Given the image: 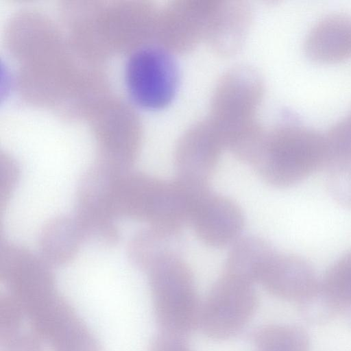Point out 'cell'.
<instances>
[{
	"instance_id": "cell-6",
	"label": "cell",
	"mask_w": 351,
	"mask_h": 351,
	"mask_svg": "<svg viewBox=\"0 0 351 351\" xmlns=\"http://www.w3.org/2000/svg\"><path fill=\"white\" fill-rule=\"evenodd\" d=\"M216 0H174L158 12L155 39L175 54L187 53L204 42Z\"/></svg>"
},
{
	"instance_id": "cell-12",
	"label": "cell",
	"mask_w": 351,
	"mask_h": 351,
	"mask_svg": "<svg viewBox=\"0 0 351 351\" xmlns=\"http://www.w3.org/2000/svg\"><path fill=\"white\" fill-rule=\"evenodd\" d=\"M276 252L264 239L257 236L241 237L232 245L224 274L253 285L259 283Z\"/></svg>"
},
{
	"instance_id": "cell-3",
	"label": "cell",
	"mask_w": 351,
	"mask_h": 351,
	"mask_svg": "<svg viewBox=\"0 0 351 351\" xmlns=\"http://www.w3.org/2000/svg\"><path fill=\"white\" fill-rule=\"evenodd\" d=\"M147 272L162 331L185 337L197 328L201 302L193 273L180 256L165 257Z\"/></svg>"
},
{
	"instance_id": "cell-8",
	"label": "cell",
	"mask_w": 351,
	"mask_h": 351,
	"mask_svg": "<svg viewBox=\"0 0 351 351\" xmlns=\"http://www.w3.org/2000/svg\"><path fill=\"white\" fill-rule=\"evenodd\" d=\"M190 225L203 243L223 247L234 244L241 237L244 217L235 202L211 191L195 206Z\"/></svg>"
},
{
	"instance_id": "cell-5",
	"label": "cell",
	"mask_w": 351,
	"mask_h": 351,
	"mask_svg": "<svg viewBox=\"0 0 351 351\" xmlns=\"http://www.w3.org/2000/svg\"><path fill=\"white\" fill-rule=\"evenodd\" d=\"M128 92L138 106L149 110L167 106L174 98L179 71L173 55L162 47L147 45L132 52L126 65Z\"/></svg>"
},
{
	"instance_id": "cell-15",
	"label": "cell",
	"mask_w": 351,
	"mask_h": 351,
	"mask_svg": "<svg viewBox=\"0 0 351 351\" xmlns=\"http://www.w3.org/2000/svg\"><path fill=\"white\" fill-rule=\"evenodd\" d=\"M80 239V230L73 220L57 218L50 221L43 230V250L53 261H60L74 253Z\"/></svg>"
},
{
	"instance_id": "cell-21",
	"label": "cell",
	"mask_w": 351,
	"mask_h": 351,
	"mask_svg": "<svg viewBox=\"0 0 351 351\" xmlns=\"http://www.w3.org/2000/svg\"><path fill=\"white\" fill-rule=\"evenodd\" d=\"M340 313L343 316L347 324L351 328V304L344 306L341 309Z\"/></svg>"
},
{
	"instance_id": "cell-7",
	"label": "cell",
	"mask_w": 351,
	"mask_h": 351,
	"mask_svg": "<svg viewBox=\"0 0 351 351\" xmlns=\"http://www.w3.org/2000/svg\"><path fill=\"white\" fill-rule=\"evenodd\" d=\"M225 145L211 121H199L179 138L174 151L177 178L208 183Z\"/></svg>"
},
{
	"instance_id": "cell-19",
	"label": "cell",
	"mask_w": 351,
	"mask_h": 351,
	"mask_svg": "<svg viewBox=\"0 0 351 351\" xmlns=\"http://www.w3.org/2000/svg\"><path fill=\"white\" fill-rule=\"evenodd\" d=\"M327 186L332 199L339 206L351 208V164L328 167Z\"/></svg>"
},
{
	"instance_id": "cell-17",
	"label": "cell",
	"mask_w": 351,
	"mask_h": 351,
	"mask_svg": "<svg viewBox=\"0 0 351 351\" xmlns=\"http://www.w3.org/2000/svg\"><path fill=\"white\" fill-rule=\"evenodd\" d=\"M328 152L327 167L351 164V110L324 134Z\"/></svg>"
},
{
	"instance_id": "cell-4",
	"label": "cell",
	"mask_w": 351,
	"mask_h": 351,
	"mask_svg": "<svg viewBox=\"0 0 351 351\" xmlns=\"http://www.w3.org/2000/svg\"><path fill=\"white\" fill-rule=\"evenodd\" d=\"M258 305L253 285L223 274L201 302L198 328L211 339H231L247 326Z\"/></svg>"
},
{
	"instance_id": "cell-20",
	"label": "cell",
	"mask_w": 351,
	"mask_h": 351,
	"mask_svg": "<svg viewBox=\"0 0 351 351\" xmlns=\"http://www.w3.org/2000/svg\"><path fill=\"white\" fill-rule=\"evenodd\" d=\"M184 337L162 331L154 339L152 351H193Z\"/></svg>"
},
{
	"instance_id": "cell-18",
	"label": "cell",
	"mask_w": 351,
	"mask_h": 351,
	"mask_svg": "<svg viewBox=\"0 0 351 351\" xmlns=\"http://www.w3.org/2000/svg\"><path fill=\"white\" fill-rule=\"evenodd\" d=\"M302 317L313 324L328 322L339 313L337 306L318 289L312 295L298 303Z\"/></svg>"
},
{
	"instance_id": "cell-1",
	"label": "cell",
	"mask_w": 351,
	"mask_h": 351,
	"mask_svg": "<svg viewBox=\"0 0 351 351\" xmlns=\"http://www.w3.org/2000/svg\"><path fill=\"white\" fill-rule=\"evenodd\" d=\"M265 93L260 73L247 65L227 70L213 90L208 119L217 129L226 149L245 154L262 138L265 129L257 118Z\"/></svg>"
},
{
	"instance_id": "cell-10",
	"label": "cell",
	"mask_w": 351,
	"mask_h": 351,
	"mask_svg": "<svg viewBox=\"0 0 351 351\" xmlns=\"http://www.w3.org/2000/svg\"><path fill=\"white\" fill-rule=\"evenodd\" d=\"M258 284L271 295L298 304L318 289L319 280L303 257L277 252Z\"/></svg>"
},
{
	"instance_id": "cell-13",
	"label": "cell",
	"mask_w": 351,
	"mask_h": 351,
	"mask_svg": "<svg viewBox=\"0 0 351 351\" xmlns=\"http://www.w3.org/2000/svg\"><path fill=\"white\" fill-rule=\"evenodd\" d=\"M181 232H170L150 226L136 233L129 243V256L137 267L147 271L160 260L180 256L182 248Z\"/></svg>"
},
{
	"instance_id": "cell-2",
	"label": "cell",
	"mask_w": 351,
	"mask_h": 351,
	"mask_svg": "<svg viewBox=\"0 0 351 351\" xmlns=\"http://www.w3.org/2000/svg\"><path fill=\"white\" fill-rule=\"evenodd\" d=\"M327 164L324 134L291 122L266 130L251 165L266 184L282 189L300 183Z\"/></svg>"
},
{
	"instance_id": "cell-9",
	"label": "cell",
	"mask_w": 351,
	"mask_h": 351,
	"mask_svg": "<svg viewBox=\"0 0 351 351\" xmlns=\"http://www.w3.org/2000/svg\"><path fill=\"white\" fill-rule=\"evenodd\" d=\"M252 21L253 11L247 2L216 0L204 42L218 56H232L245 43Z\"/></svg>"
},
{
	"instance_id": "cell-11",
	"label": "cell",
	"mask_w": 351,
	"mask_h": 351,
	"mask_svg": "<svg viewBox=\"0 0 351 351\" xmlns=\"http://www.w3.org/2000/svg\"><path fill=\"white\" fill-rule=\"evenodd\" d=\"M304 51L319 63H335L351 57V15L332 13L319 20L306 35Z\"/></svg>"
},
{
	"instance_id": "cell-14",
	"label": "cell",
	"mask_w": 351,
	"mask_h": 351,
	"mask_svg": "<svg viewBox=\"0 0 351 351\" xmlns=\"http://www.w3.org/2000/svg\"><path fill=\"white\" fill-rule=\"evenodd\" d=\"M256 351H309L310 339L302 328L293 325L261 326L253 335Z\"/></svg>"
},
{
	"instance_id": "cell-16",
	"label": "cell",
	"mask_w": 351,
	"mask_h": 351,
	"mask_svg": "<svg viewBox=\"0 0 351 351\" xmlns=\"http://www.w3.org/2000/svg\"><path fill=\"white\" fill-rule=\"evenodd\" d=\"M321 291L339 308L351 304V250L339 257L319 280Z\"/></svg>"
}]
</instances>
